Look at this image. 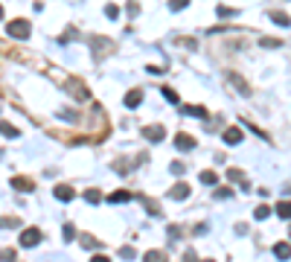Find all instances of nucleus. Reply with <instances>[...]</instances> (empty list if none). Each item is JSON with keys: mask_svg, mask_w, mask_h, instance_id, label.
<instances>
[{"mask_svg": "<svg viewBox=\"0 0 291 262\" xmlns=\"http://www.w3.org/2000/svg\"><path fill=\"white\" fill-rule=\"evenodd\" d=\"M6 33L12 35V38H30V33H32V24H30V21H24V18H15V21H9Z\"/></svg>", "mask_w": 291, "mask_h": 262, "instance_id": "obj_1", "label": "nucleus"}, {"mask_svg": "<svg viewBox=\"0 0 291 262\" xmlns=\"http://www.w3.org/2000/svg\"><path fill=\"white\" fill-rule=\"evenodd\" d=\"M18 242H21V248H35V245L41 242V230H38V228H27L24 233H21V239H18Z\"/></svg>", "mask_w": 291, "mask_h": 262, "instance_id": "obj_2", "label": "nucleus"}, {"mask_svg": "<svg viewBox=\"0 0 291 262\" xmlns=\"http://www.w3.org/2000/svg\"><path fill=\"white\" fill-rule=\"evenodd\" d=\"M140 134H143L146 140H152V143H161L163 137H166V129H163V126H143Z\"/></svg>", "mask_w": 291, "mask_h": 262, "instance_id": "obj_3", "label": "nucleus"}, {"mask_svg": "<svg viewBox=\"0 0 291 262\" xmlns=\"http://www.w3.org/2000/svg\"><path fill=\"white\" fill-rule=\"evenodd\" d=\"M227 82H230V85H233V88H236L242 97H251V85H248V82H245L239 73H230V76H227Z\"/></svg>", "mask_w": 291, "mask_h": 262, "instance_id": "obj_4", "label": "nucleus"}, {"mask_svg": "<svg viewBox=\"0 0 291 262\" xmlns=\"http://www.w3.org/2000/svg\"><path fill=\"white\" fill-rule=\"evenodd\" d=\"M67 91H73V97L79 99V102H85V99L91 97V94H88V88H85L79 79H70V82H67Z\"/></svg>", "mask_w": 291, "mask_h": 262, "instance_id": "obj_5", "label": "nucleus"}, {"mask_svg": "<svg viewBox=\"0 0 291 262\" xmlns=\"http://www.w3.org/2000/svg\"><path fill=\"white\" fill-rule=\"evenodd\" d=\"M91 47H97V59H102V56H108V53L114 50V41H108V38H94Z\"/></svg>", "mask_w": 291, "mask_h": 262, "instance_id": "obj_6", "label": "nucleus"}, {"mask_svg": "<svg viewBox=\"0 0 291 262\" xmlns=\"http://www.w3.org/2000/svg\"><path fill=\"white\" fill-rule=\"evenodd\" d=\"M169 198H175V201H184V198H190V184L178 181V184L169 190Z\"/></svg>", "mask_w": 291, "mask_h": 262, "instance_id": "obj_7", "label": "nucleus"}, {"mask_svg": "<svg viewBox=\"0 0 291 262\" xmlns=\"http://www.w3.org/2000/svg\"><path fill=\"white\" fill-rule=\"evenodd\" d=\"M12 187H15L18 193H32L35 181H32V178H21V175H18V178H12Z\"/></svg>", "mask_w": 291, "mask_h": 262, "instance_id": "obj_8", "label": "nucleus"}, {"mask_svg": "<svg viewBox=\"0 0 291 262\" xmlns=\"http://www.w3.org/2000/svg\"><path fill=\"white\" fill-rule=\"evenodd\" d=\"M53 196L59 198V201H73V198H76V190L67 187V184H59V187L53 190Z\"/></svg>", "mask_w": 291, "mask_h": 262, "instance_id": "obj_9", "label": "nucleus"}, {"mask_svg": "<svg viewBox=\"0 0 291 262\" xmlns=\"http://www.w3.org/2000/svg\"><path fill=\"white\" fill-rule=\"evenodd\" d=\"M175 146H178L181 152H190V149H195V137H190V134H184V131H181V134L175 137Z\"/></svg>", "mask_w": 291, "mask_h": 262, "instance_id": "obj_10", "label": "nucleus"}, {"mask_svg": "<svg viewBox=\"0 0 291 262\" xmlns=\"http://www.w3.org/2000/svg\"><path fill=\"white\" fill-rule=\"evenodd\" d=\"M225 143L227 146H236V143H242V129H236V126H230V129H225Z\"/></svg>", "mask_w": 291, "mask_h": 262, "instance_id": "obj_11", "label": "nucleus"}, {"mask_svg": "<svg viewBox=\"0 0 291 262\" xmlns=\"http://www.w3.org/2000/svg\"><path fill=\"white\" fill-rule=\"evenodd\" d=\"M274 257H280V260H291V245H289V242H277V245H274Z\"/></svg>", "mask_w": 291, "mask_h": 262, "instance_id": "obj_12", "label": "nucleus"}, {"mask_svg": "<svg viewBox=\"0 0 291 262\" xmlns=\"http://www.w3.org/2000/svg\"><path fill=\"white\" fill-rule=\"evenodd\" d=\"M108 201H111V204H129V201H131V193H126V190H117V193H111V196H108Z\"/></svg>", "mask_w": 291, "mask_h": 262, "instance_id": "obj_13", "label": "nucleus"}, {"mask_svg": "<svg viewBox=\"0 0 291 262\" xmlns=\"http://www.w3.org/2000/svg\"><path fill=\"white\" fill-rule=\"evenodd\" d=\"M140 102H143V91H137V88H134V91L126 94V105H129V108H137Z\"/></svg>", "mask_w": 291, "mask_h": 262, "instance_id": "obj_14", "label": "nucleus"}, {"mask_svg": "<svg viewBox=\"0 0 291 262\" xmlns=\"http://www.w3.org/2000/svg\"><path fill=\"white\" fill-rule=\"evenodd\" d=\"M0 134H3V137H12V140H15V137H21V131L15 129L12 123H6V120H0Z\"/></svg>", "mask_w": 291, "mask_h": 262, "instance_id": "obj_15", "label": "nucleus"}, {"mask_svg": "<svg viewBox=\"0 0 291 262\" xmlns=\"http://www.w3.org/2000/svg\"><path fill=\"white\" fill-rule=\"evenodd\" d=\"M201 184H207V187H216V184H219V175H216L213 169H204V172H201Z\"/></svg>", "mask_w": 291, "mask_h": 262, "instance_id": "obj_16", "label": "nucleus"}, {"mask_svg": "<svg viewBox=\"0 0 291 262\" xmlns=\"http://www.w3.org/2000/svg\"><path fill=\"white\" fill-rule=\"evenodd\" d=\"M271 21H274V24H280V27H289V24H291V18L286 15V12H271Z\"/></svg>", "mask_w": 291, "mask_h": 262, "instance_id": "obj_17", "label": "nucleus"}, {"mask_svg": "<svg viewBox=\"0 0 291 262\" xmlns=\"http://www.w3.org/2000/svg\"><path fill=\"white\" fill-rule=\"evenodd\" d=\"M277 216H280V219H291V201L277 204Z\"/></svg>", "mask_w": 291, "mask_h": 262, "instance_id": "obj_18", "label": "nucleus"}, {"mask_svg": "<svg viewBox=\"0 0 291 262\" xmlns=\"http://www.w3.org/2000/svg\"><path fill=\"white\" fill-rule=\"evenodd\" d=\"M21 219L18 216H0V228H18Z\"/></svg>", "mask_w": 291, "mask_h": 262, "instance_id": "obj_19", "label": "nucleus"}, {"mask_svg": "<svg viewBox=\"0 0 291 262\" xmlns=\"http://www.w3.org/2000/svg\"><path fill=\"white\" fill-rule=\"evenodd\" d=\"M184 114H190V117H207V111H204L201 105H187V108H184Z\"/></svg>", "mask_w": 291, "mask_h": 262, "instance_id": "obj_20", "label": "nucleus"}, {"mask_svg": "<svg viewBox=\"0 0 291 262\" xmlns=\"http://www.w3.org/2000/svg\"><path fill=\"white\" fill-rule=\"evenodd\" d=\"M161 97H166V102H169V105H178V94H175V91H172V88H163L161 91Z\"/></svg>", "mask_w": 291, "mask_h": 262, "instance_id": "obj_21", "label": "nucleus"}, {"mask_svg": "<svg viewBox=\"0 0 291 262\" xmlns=\"http://www.w3.org/2000/svg\"><path fill=\"white\" fill-rule=\"evenodd\" d=\"M85 201H88V204H99V201H102V193H99V190H88V193H85Z\"/></svg>", "mask_w": 291, "mask_h": 262, "instance_id": "obj_22", "label": "nucleus"}, {"mask_svg": "<svg viewBox=\"0 0 291 262\" xmlns=\"http://www.w3.org/2000/svg\"><path fill=\"white\" fill-rule=\"evenodd\" d=\"M268 216H271V207H265V204H259L254 210V219H268Z\"/></svg>", "mask_w": 291, "mask_h": 262, "instance_id": "obj_23", "label": "nucleus"}, {"mask_svg": "<svg viewBox=\"0 0 291 262\" xmlns=\"http://www.w3.org/2000/svg\"><path fill=\"white\" fill-rule=\"evenodd\" d=\"M190 6V0H169V9L172 12H181V9H187Z\"/></svg>", "mask_w": 291, "mask_h": 262, "instance_id": "obj_24", "label": "nucleus"}, {"mask_svg": "<svg viewBox=\"0 0 291 262\" xmlns=\"http://www.w3.org/2000/svg\"><path fill=\"white\" fill-rule=\"evenodd\" d=\"M143 260H146V262H161V260H166V254H161V251H149Z\"/></svg>", "mask_w": 291, "mask_h": 262, "instance_id": "obj_25", "label": "nucleus"}, {"mask_svg": "<svg viewBox=\"0 0 291 262\" xmlns=\"http://www.w3.org/2000/svg\"><path fill=\"white\" fill-rule=\"evenodd\" d=\"M259 47H283V41H280V38H262Z\"/></svg>", "mask_w": 291, "mask_h": 262, "instance_id": "obj_26", "label": "nucleus"}, {"mask_svg": "<svg viewBox=\"0 0 291 262\" xmlns=\"http://www.w3.org/2000/svg\"><path fill=\"white\" fill-rule=\"evenodd\" d=\"M227 178H230V181H239V184H245V175H242L239 169H227Z\"/></svg>", "mask_w": 291, "mask_h": 262, "instance_id": "obj_27", "label": "nucleus"}, {"mask_svg": "<svg viewBox=\"0 0 291 262\" xmlns=\"http://www.w3.org/2000/svg\"><path fill=\"white\" fill-rule=\"evenodd\" d=\"M105 15H108V18H120V6L108 3V6H105Z\"/></svg>", "mask_w": 291, "mask_h": 262, "instance_id": "obj_28", "label": "nucleus"}, {"mask_svg": "<svg viewBox=\"0 0 291 262\" xmlns=\"http://www.w3.org/2000/svg\"><path fill=\"white\" fill-rule=\"evenodd\" d=\"M79 38V30H67L65 35H62V44H67V41H76Z\"/></svg>", "mask_w": 291, "mask_h": 262, "instance_id": "obj_29", "label": "nucleus"}, {"mask_svg": "<svg viewBox=\"0 0 291 262\" xmlns=\"http://www.w3.org/2000/svg\"><path fill=\"white\" fill-rule=\"evenodd\" d=\"M230 15H236V9H230V6H219V18H230Z\"/></svg>", "mask_w": 291, "mask_h": 262, "instance_id": "obj_30", "label": "nucleus"}, {"mask_svg": "<svg viewBox=\"0 0 291 262\" xmlns=\"http://www.w3.org/2000/svg\"><path fill=\"white\" fill-rule=\"evenodd\" d=\"M65 239L70 242V239H76V228L73 225H65Z\"/></svg>", "mask_w": 291, "mask_h": 262, "instance_id": "obj_31", "label": "nucleus"}, {"mask_svg": "<svg viewBox=\"0 0 291 262\" xmlns=\"http://www.w3.org/2000/svg\"><path fill=\"white\" fill-rule=\"evenodd\" d=\"M172 172H175V175H184V172H187V166L181 164V161H175V164H172Z\"/></svg>", "mask_w": 291, "mask_h": 262, "instance_id": "obj_32", "label": "nucleus"}, {"mask_svg": "<svg viewBox=\"0 0 291 262\" xmlns=\"http://www.w3.org/2000/svg\"><path fill=\"white\" fill-rule=\"evenodd\" d=\"M0 260H15V251H12V248H3V251H0Z\"/></svg>", "mask_w": 291, "mask_h": 262, "instance_id": "obj_33", "label": "nucleus"}, {"mask_svg": "<svg viewBox=\"0 0 291 262\" xmlns=\"http://www.w3.org/2000/svg\"><path fill=\"white\" fill-rule=\"evenodd\" d=\"M230 196H233V190H227V187H222V190L216 193V198H230Z\"/></svg>", "mask_w": 291, "mask_h": 262, "instance_id": "obj_34", "label": "nucleus"}, {"mask_svg": "<svg viewBox=\"0 0 291 262\" xmlns=\"http://www.w3.org/2000/svg\"><path fill=\"white\" fill-rule=\"evenodd\" d=\"M120 257H126V260H131V257H134V248H123V251H120Z\"/></svg>", "mask_w": 291, "mask_h": 262, "instance_id": "obj_35", "label": "nucleus"}, {"mask_svg": "<svg viewBox=\"0 0 291 262\" xmlns=\"http://www.w3.org/2000/svg\"><path fill=\"white\" fill-rule=\"evenodd\" d=\"M137 9H140V6H137V0H129V12H131V15H137Z\"/></svg>", "mask_w": 291, "mask_h": 262, "instance_id": "obj_36", "label": "nucleus"}, {"mask_svg": "<svg viewBox=\"0 0 291 262\" xmlns=\"http://www.w3.org/2000/svg\"><path fill=\"white\" fill-rule=\"evenodd\" d=\"M0 18H3V6H0Z\"/></svg>", "mask_w": 291, "mask_h": 262, "instance_id": "obj_37", "label": "nucleus"}, {"mask_svg": "<svg viewBox=\"0 0 291 262\" xmlns=\"http://www.w3.org/2000/svg\"><path fill=\"white\" fill-rule=\"evenodd\" d=\"M289 236H291V230H289Z\"/></svg>", "mask_w": 291, "mask_h": 262, "instance_id": "obj_38", "label": "nucleus"}]
</instances>
